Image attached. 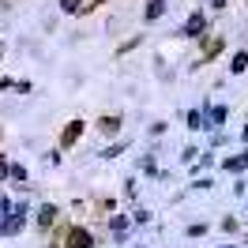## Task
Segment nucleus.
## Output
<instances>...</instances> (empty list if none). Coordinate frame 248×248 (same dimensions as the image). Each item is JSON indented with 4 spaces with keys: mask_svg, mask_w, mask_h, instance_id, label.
Masks as SVG:
<instances>
[{
    "mask_svg": "<svg viewBox=\"0 0 248 248\" xmlns=\"http://www.w3.org/2000/svg\"><path fill=\"white\" fill-rule=\"evenodd\" d=\"M91 245H94V237L87 230H79V226L68 230V248H91Z\"/></svg>",
    "mask_w": 248,
    "mask_h": 248,
    "instance_id": "nucleus-1",
    "label": "nucleus"
},
{
    "mask_svg": "<svg viewBox=\"0 0 248 248\" xmlns=\"http://www.w3.org/2000/svg\"><path fill=\"white\" fill-rule=\"evenodd\" d=\"M203 27H207V19H203V16H192V19L185 23V34H188V38H200Z\"/></svg>",
    "mask_w": 248,
    "mask_h": 248,
    "instance_id": "nucleus-2",
    "label": "nucleus"
},
{
    "mask_svg": "<svg viewBox=\"0 0 248 248\" xmlns=\"http://www.w3.org/2000/svg\"><path fill=\"white\" fill-rule=\"evenodd\" d=\"M79 136H83V121H72L68 128H64V147H72Z\"/></svg>",
    "mask_w": 248,
    "mask_h": 248,
    "instance_id": "nucleus-3",
    "label": "nucleus"
},
{
    "mask_svg": "<svg viewBox=\"0 0 248 248\" xmlns=\"http://www.w3.org/2000/svg\"><path fill=\"white\" fill-rule=\"evenodd\" d=\"M245 166H248V151H245V155H237V158H230V162H226V170H230V173H241Z\"/></svg>",
    "mask_w": 248,
    "mask_h": 248,
    "instance_id": "nucleus-4",
    "label": "nucleus"
},
{
    "mask_svg": "<svg viewBox=\"0 0 248 248\" xmlns=\"http://www.w3.org/2000/svg\"><path fill=\"white\" fill-rule=\"evenodd\" d=\"M53 218H57V207H42V211H38V226H49V222H53Z\"/></svg>",
    "mask_w": 248,
    "mask_h": 248,
    "instance_id": "nucleus-5",
    "label": "nucleus"
},
{
    "mask_svg": "<svg viewBox=\"0 0 248 248\" xmlns=\"http://www.w3.org/2000/svg\"><path fill=\"white\" fill-rule=\"evenodd\" d=\"M230 68H233V72H237V76H241V72H245V68H248V53H237Z\"/></svg>",
    "mask_w": 248,
    "mask_h": 248,
    "instance_id": "nucleus-6",
    "label": "nucleus"
},
{
    "mask_svg": "<svg viewBox=\"0 0 248 248\" xmlns=\"http://www.w3.org/2000/svg\"><path fill=\"white\" fill-rule=\"evenodd\" d=\"M8 215H12V203L0 196V233H4V222H8Z\"/></svg>",
    "mask_w": 248,
    "mask_h": 248,
    "instance_id": "nucleus-7",
    "label": "nucleus"
},
{
    "mask_svg": "<svg viewBox=\"0 0 248 248\" xmlns=\"http://www.w3.org/2000/svg\"><path fill=\"white\" fill-rule=\"evenodd\" d=\"M162 12H166V0H155V4L147 8V19H158V16H162Z\"/></svg>",
    "mask_w": 248,
    "mask_h": 248,
    "instance_id": "nucleus-8",
    "label": "nucleus"
},
{
    "mask_svg": "<svg viewBox=\"0 0 248 248\" xmlns=\"http://www.w3.org/2000/svg\"><path fill=\"white\" fill-rule=\"evenodd\" d=\"M188 128H203V113H200V109L188 113Z\"/></svg>",
    "mask_w": 248,
    "mask_h": 248,
    "instance_id": "nucleus-9",
    "label": "nucleus"
},
{
    "mask_svg": "<svg viewBox=\"0 0 248 248\" xmlns=\"http://www.w3.org/2000/svg\"><path fill=\"white\" fill-rule=\"evenodd\" d=\"M222 121H226V109L215 106V109H211V124H222ZM211 124H207V128H211Z\"/></svg>",
    "mask_w": 248,
    "mask_h": 248,
    "instance_id": "nucleus-10",
    "label": "nucleus"
},
{
    "mask_svg": "<svg viewBox=\"0 0 248 248\" xmlns=\"http://www.w3.org/2000/svg\"><path fill=\"white\" fill-rule=\"evenodd\" d=\"M117 124H121L117 117H106V121H102V132H109V136H113V132H117Z\"/></svg>",
    "mask_w": 248,
    "mask_h": 248,
    "instance_id": "nucleus-11",
    "label": "nucleus"
},
{
    "mask_svg": "<svg viewBox=\"0 0 248 248\" xmlns=\"http://www.w3.org/2000/svg\"><path fill=\"white\" fill-rule=\"evenodd\" d=\"M124 226H128V222H124V218H121V215L113 218V233H117V237H121V233H124Z\"/></svg>",
    "mask_w": 248,
    "mask_h": 248,
    "instance_id": "nucleus-12",
    "label": "nucleus"
},
{
    "mask_svg": "<svg viewBox=\"0 0 248 248\" xmlns=\"http://www.w3.org/2000/svg\"><path fill=\"white\" fill-rule=\"evenodd\" d=\"M61 8H64V12H76V8H79V0H61Z\"/></svg>",
    "mask_w": 248,
    "mask_h": 248,
    "instance_id": "nucleus-13",
    "label": "nucleus"
},
{
    "mask_svg": "<svg viewBox=\"0 0 248 248\" xmlns=\"http://www.w3.org/2000/svg\"><path fill=\"white\" fill-rule=\"evenodd\" d=\"M0 177H8V162H0Z\"/></svg>",
    "mask_w": 248,
    "mask_h": 248,
    "instance_id": "nucleus-14",
    "label": "nucleus"
},
{
    "mask_svg": "<svg viewBox=\"0 0 248 248\" xmlns=\"http://www.w3.org/2000/svg\"><path fill=\"white\" fill-rule=\"evenodd\" d=\"M241 140H245V143H248V124H245V132H241Z\"/></svg>",
    "mask_w": 248,
    "mask_h": 248,
    "instance_id": "nucleus-15",
    "label": "nucleus"
}]
</instances>
